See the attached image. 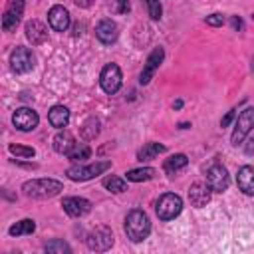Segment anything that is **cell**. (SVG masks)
<instances>
[{
	"instance_id": "1",
	"label": "cell",
	"mask_w": 254,
	"mask_h": 254,
	"mask_svg": "<svg viewBox=\"0 0 254 254\" xmlns=\"http://www.w3.org/2000/svg\"><path fill=\"white\" fill-rule=\"evenodd\" d=\"M149 232H151V220H149L147 212H143L139 208L131 210L127 214V218H125V234H127V238L131 242H141V240H145L149 236Z\"/></svg>"
},
{
	"instance_id": "2",
	"label": "cell",
	"mask_w": 254,
	"mask_h": 254,
	"mask_svg": "<svg viewBox=\"0 0 254 254\" xmlns=\"http://www.w3.org/2000/svg\"><path fill=\"white\" fill-rule=\"evenodd\" d=\"M62 189H64V185L56 179H34V181H26L22 185L24 194L30 198H52V196L60 194Z\"/></svg>"
},
{
	"instance_id": "3",
	"label": "cell",
	"mask_w": 254,
	"mask_h": 254,
	"mask_svg": "<svg viewBox=\"0 0 254 254\" xmlns=\"http://www.w3.org/2000/svg\"><path fill=\"white\" fill-rule=\"evenodd\" d=\"M111 169V161H97L93 165H73L65 171V175L71 179V181H89L105 171Z\"/></svg>"
},
{
	"instance_id": "4",
	"label": "cell",
	"mask_w": 254,
	"mask_h": 254,
	"mask_svg": "<svg viewBox=\"0 0 254 254\" xmlns=\"http://www.w3.org/2000/svg\"><path fill=\"white\" fill-rule=\"evenodd\" d=\"M155 210H157V216H159L161 220H173V218L179 216L181 210H183V198H181L179 194H175V192H165V194L157 200Z\"/></svg>"
},
{
	"instance_id": "5",
	"label": "cell",
	"mask_w": 254,
	"mask_h": 254,
	"mask_svg": "<svg viewBox=\"0 0 254 254\" xmlns=\"http://www.w3.org/2000/svg\"><path fill=\"white\" fill-rule=\"evenodd\" d=\"M254 127V107H246L238 117H236V123H234V131L230 135V141L232 145H238L246 139V135L252 131Z\"/></svg>"
},
{
	"instance_id": "6",
	"label": "cell",
	"mask_w": 254,
	"mask_h": 254,
	"mask_svg": "<svg viewBox=\"0 0 254 254\" xmlns=\"http://www.w3.org/2000/svg\"><path fill=\"white\" fill-rule=\"evenodd\" d=\"M121 81H123V75H121V69L117 64H107L103 69H101V75H99V83H101V89L109 95L117 93L119 87H121Z\"/></svg>"
},
{
	"instance_id": "7",
	"label": "cell",
	"mask_w": 254,
	"mask_h": 254,
	"mask_svg": "<svg viewBox=\"0 0 254 254\" xmlns=\"http://www.w3.org/2000/svg\"><path fill=\"white\" fill-rule=\"evenodd\" d=\"M113 246V232L107 226H95L87 234V248L93 252H105Z\"/></svg>"
},
{
	"instance_id": "8",
	"label": "cell",
	"mask_w": 254,
	"mask_h": 254,
	"mask_svg": "<svg viewBox=\"0 0 254 254\" xmlns=\"http://www.w3.org/2000/svg\"><path fill=\"white\" fill-rule=\"evenodd\" d=\"M206 185L214 192H224L230 187V175L222 165H212L206 171Z\"/></svg>"
},
{
	"instance_id": "9",
	"label": "cell",
	"mask_w": 254,
	"mask_h": 254,
	"mask_svg": "<svg viewBox=\"0 0 254 254\" xmlns=\"http://www.w3.org/2000/svg\"><path fill=\"white\" fill-rule=\"evenodd\" d=\"M24 6H26L24 0H10V2H8L6 10H4V16H2V28H4V32L16 30V26H18L20 20H22Z\"/></svg>"
},
{
	"instance_id": "10",
	"label": "cell",
	"mask_w": 254,
	"mask_h": 254,
	"mask_svg": "<svg viewBox=\"0 0 254 254\" xmlns=\"http://www.w3.org/2000/svg\"><path fill=\"white\" fill-rule=\"evenodd\" d=\"M10 65L16 73H26L34 67V54L28 48L18 46L12 54H10Z\"/></svg>"
},
{
	"instance_id": "11",
	"label": "cell",
	"mask_w": 254,
	"mask_h": 254,
	"mask_svg": "<svg viewBox=\"0 0 254 254\" xmlns=\"http://www.w3.org/2000/svg\"><path fill=\"white\" fill-rule=\"evenodd\" d=\"M38 121H40L38 113L34 109H30V107H20L12 115V123L20 131H34L38 127Z\"/></svg>"
},
{
	"instance_id": "12",
	"label": "cell",
	"mask_w": 254,
	"mask_h": 254,
	"mask_svg": "<svg viewBox=\"0 0 254 254\" xmlns=\"http://www.w3.org/2000/svg\"><path fill=\"white\" fill-rule=\"evenodd\" d=\"M163 58H165L163 48H155V50L149 54L147 64H145V67H143V71H141V75H139V81H141L143 85H147V83L153 79V75H155V71L159 69V65H161Z\"/></svg>"
},
{
	"instance_id": "13",
	"label": "cell",
	"mask_w": 254,
	"mask_h": 254,
	"mask_svg": "<svg viewBox=\"0 0 254 254\" xmlns=\"http://www.w3.org/2000/svg\"><path fill=\"white\" fill-rule=\"evenodd\" d=\"M62 206L64 210L73 216V218H79V216H85L89 210H91V202L87 198H81V196H65L62 200Z\"/></svg>"
},
{
	"instance_id": "14",
	"label": "cell",
	"mask_w": 254,
	"mask_h": 254,
	"mask_svg": "<svg viewBox=\"0 0 254 254\" xmlns=\"http://www.w3.org/2000/svg\"><path fill=\"white\" fill-rule=\"evenodd\" d=\"M95 36L101 44H113L119 36V28L111 18H103L97 26H95Z\"/></svg>"
},
{
	"instance_id": "15",
	"label": "cell",
	"mask_w": 254,
	"mask_h": 254,
	"mask_svg": "<svg viewBox=\"0 0 254 254\" xmlns=\"http://www.w3.org/2000/svg\"><path fill=\"white\" fill-rule=\"evenodd\" d=\"M210 192H212V189H210L206 183H194V185H190V189H189V200H190L192 206L202 208V206H206V202L210 200Z\"/></svg>"
},
{
	"instance_id": "16",
	"label": "cell",
	"mask_w": 254,
	"mask_h": 254,
	"mask_svg": "<svg viewBox=\"0 0 254 254\" xmlns=\"http://www.w3.org/2000/svg\"><path fill=\"white\" fill-rule=\"evenodd\" d=\"M48 22L52 26V30L56 32H65L69 28V12L64 6H54L48 12Z\"/></svg>"
},
{
	"instance_id": "17",
	"label": "cell",
	"mask_w": 254,
	"mask_h": 254,
	"mask_svg": "<svg viewBox=\"0 0 254 254\" xmlns=\"http://www.w3.org/2000/svg\"><path fill=\"white\" fill-rule=\"evenodd\" d=\"M24 30H26V38L32 42V46H40L48 40V28L40 20H30Z\"/></svg>"
},
{
	"instance_id": "18",
	"label": "cell",
	"mask_w": 254,
	"mask_h": 254,
	"mask_svg": "<svg viewBox=\"0 0 254 254\" xmlns=\"http://www.w3.org/2000/svg\"><path fill=\"white\" fill-rule=\"evenodd\" d=\"M236 185L244 194H254V167L252 165H244L238 169L236 175Z\"/></svg>"
},
{
	"instance_id": "19",
	"label": "cell",
	"mask_w": 254,
	"mask_h": 254,
	"mask_svg": "<svg viewBox=\"0 0 254 254\" xmlns=\"http://www.w3.org/2000/svg\"><path fill=\"white\" fill-rule=\"evenodd\" d=\"M48 121L52 123V127L64 129L69 123V109L64 107V105H54L50 109V113H48Z\"/></svg>"
},
{
	"instance_id": "20",
	"label": "cell",
	"mask_w": 254,
	"mask_h": 254,
	"mask_svg": "<svg viewBox=\"0 0 254 254\" xmlns=\"http://www.w3.org/2000/svg\"><path fill=\"white\" fill-rule=\"evenodd\" d=\"M73 145H75V139H73V135L69 131H60L54 137V151L60 153V155H69Z\"/></svg>"
},
{
	"instance_id": "21",
	"label": "cell",
	"mask_w": 254,
	"mask_h": 254,
	"mask_svg": "<svg viewBox=\"0 0 254 254\" xmlns=\"http://www.w3.org/2000/svg\"><path fill=\"white\" fill-rule=\"evenodd\" d=\"M187 163H189L187 155H183V153H177V155H173V157H169V159L165 161L163 169H165V173H167L169 177H173L175 173H179L181 169H185V167H187Z\"/></svg>"
},
{
	"instance_id": "22",
	"label": "cell",
	"mask_w": 254,
	"mask_h": 254,
	"mask_svg": "<svg viewBox=\"0 0 254 254\" xmlns=\"http://www.w3.org/2000/svg\"><path fill=\"white\" fill-rule=\"evenodd\" d=\"M159 153H165V145H159V143H147L143 145L139 151H137V159L143 163V161H151L155 159Z\"/></svg>"
},
{
	"instance_id": "23",
	"label": "cell",
	"mask_w": 254,
	"mask_h": 254,
	"mask_svg": "<svg viewBox=\"0 0 254 254\" xmlns=\"http://www.w3.org/2000/svg\"><path fill=\"white\" fill-rule=\"evenodd\" d=\"M155 169H151V167H141V169H131V171H127L125 173V177H127V181H131V183H141V181H151L153 177H155Z\"/></svg>"
},
{
	"instance_id": "24",
	"label": "cell",
	"mask_w": 254,
	"mask_h": 254,
	"mask_svg": "<svg viewBox=\"0 0 254 254\" xmlns=\"http://www.w3.org/2000/svg\"><path fill=\"white\" fill-rule=\"evenodd\" d=\"M34 230H36V222H34L32 218H24V220L12 224V226L8 228V234H10V236H22V234H32Z\"/></svg>"
},
{
	"instance_id": "25",
	"label": "cell",
	"mask_w": 254,
	"mask_h": 254,
	"mask_svg": "<svg viewBox=\"0 0 254 254\" xmlns=\"http://www.w3.org/2000/svg\"><path fill=\"white\" fill-rule=\"evenodd\" d=\"M97 135H99V119H97V117L85 119L83 125H81V137H83L85 141H93Z\"/></svg>"
},
{
	"instance_id": "26",
	"label": "cell",
	"mask_w": 254,
	"mask_h": 254,
	"mask_svg": "<svg viewBox=\"0 0 254 254\" xmlns=\"http://www.w3.org/2000/svg\"><path fill=\"white\" fill-rule=\"evenodd\" d=\"M89 155H91V147L87 145V143H75L73 145V149L69 151V161H73V163H79V161H85V159H89Z\"/></svg>"
},
{
	"instance_id": "27",
	"label": "cell",
	"mask_w": 254,
	"mask_h": 254,
	"mask_svg": "<svg viewBox=\"0 0 254 254\" xmlns=\"http://www.w3.org/2000/svg\"><path fill=\"white\" fill-rule=\"evenodd\" d=\"M103 187L111 192H123L127 189V183L121 179V177H115V175H109L103 179Z\"/></svg>"
},
{
	"instance_id": "28",
	"label": "cell",
	"mask_w": 254,
	"mask_h": 254,
	"mask_svg": "<svg viewBox=\"0 0 254 254\" xmlns=\"http://www.w3.org/2000/svg\"><path fill=\"white\" fill-rule=\"evenodd\" d=\"M8 151L12 153V155H16L18 159H32L34 155H36V151L32 149V147H26V145H10L8 147Z\"/></svg>"
},
{
	"instance_id": "29",
	"label": "cell",
	"mask_w": 254,
	"mask_h": 254,
	"mask_svg": "<svg viewBox=\"0 0 254 254\" xmlns=\"http://www.w3.org/2000/svg\"><path fill=\"white\" fill-rule=\"evenodd\" d=\"M46 252H50V254H64V252L69 254L71 248H69V244L64 242V240H52V242L46 244Z\"/></svg>"
},
{
	"instance_id": "30",
	"label": "cell",
	"mask_w": 254,
	"mask_h": 254,
	"mask_svg": "<svg viewBox=\"0 0 254 254\" xmlns=\"http://www.w3.org/2000/svg\"><path fill=\"white\" fill-rule=\"evenodd\" d=\"M145 4H147V10H149L151 20H161V16H163V6H161V2H159V0H145Z\"/></svg>"
},
{
	"instance_id": "31",
	"label": "cell",
	"mask_w": 254,
	"mask_h": 254,
	"mask_svg": "<svg viewBox=\"0 0 254 254\" xmlns=\"http://www.w3.org/2000/svg\"><path fill=\"white\" fill-rule=\"evenodd\" d=\"M204 22H206L208 26H222V24H224V16H222V14H210V16L204 18Z\"/></svg>"
},
{
	"instance_id": "32",
	"label": "cell",
	"mask_w": 254,
	"mask_h": 254,
	"mask_svg": "<svg viewBox=\"0 0 254 254\" xmlns=\"http://www.w3.org/2000/svg\"><path fill=\"white\" fill-rule=\"evenodd\" d=\"M129 10H131L129 0H117V12H119V14H127Z\"/></svg>"
},
{
	"instance_id": "33",
	"label": "cell",
	"mask_w": 254,
	"mask_h": 254,
	"mask_svg": "<svg viewBox=\"0 0 254 254\" xmlns=\"http://www.w3.org/2000/svg\"><path fill=\"white\" fill-rule=\"evenodd\" d=\"M234 115H236V111H234V109H230V111H228V113H226V115L222 117V121H220V125H222V127H226V125H228V123H230V121L234 119Z\"/></svg>"
},
{
	"instance_id": "34",
	"label": "cell",
	"mask_w": 254,
	"mask_h": 254,
	"mask_svg": "<svg viewBox=\"0 0 254 254\" xmlns=\"http://www.w3.org/2000/svg\"><path fill=\"white\" fill-rule=\"evenodd\" d=\"M75 2V6H79V8H89L91 4H93V0H73Z\"/></svg>"
},
{
	"instance_id": "35",
	"label": "cell",
	"mask_w": 254,
	"mask_h": 254,
	"mask_svg": "<svg viewBox=\"0 0 254 254\" xmlns=\"http://www.w3.org/2000/svg\"><path fill=\"white\" fill-rule=\"evenodd\" d=\"M232 26H234V30H242V26H244V24H242V20H240V18H236V16H234V18H232Z\"/></svg>"
},
{
	"instance_id": "36",
	"label": "cell",
	"mask_w": 254,
	"mask_h": 254,
	"mask_svg": "<svg viewBox=\"0 0 254 254\" xmlns=\"http://www.w3.org/2000/svg\"><path fill=\"white\" fill-rule=\"evenodd\" d=\"M248 143H250V145H248V149H246V153H252V151H254V139H250Z\"/></svg>"
},
{
	"instance_id": "37",
	"label": "cell",
	"mask_w": 254,
	"mask_h": 254,
	"mask_svg": "<svg viewBox=\"0 0 254 254\" xmlns=\"http://www.w3.org/2000/svg\"><path fill=\"white\" fill-rule=\"evenodd\" d=\"M173 107H175V109H181V107H183V101H181V99H177V101L173 103Z\"/></svg>"
},
{
	"instance_id": "38",
	"label": "cell",
	"mask_w": 254,
	"mask_h": 254,
	"mask_svg": "<svg viewBox=\"0 0 254 254\" xmlns=\"http://www.w3.org/2000/svg\"><path fill=\"white\" fill-rule=\"evenodd\" d=\"M252 71H254V58H252Z\"/></svg>"
}]
</instances>
